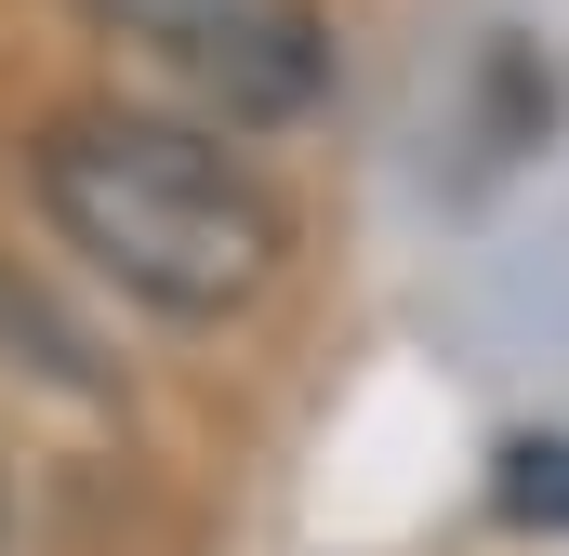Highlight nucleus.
Returning a JSON list of instances; mask_svg holds the SVG:
<instances>
[{"label": "nucleus", "mask_w": 569, "mask_h": 556, "mask_svg": "<svg viewBox=\"0 0 569 556\" xmlns=\"http://www.w3.org/2000/svg\"><path fill=\"white\" fill-rule=\"evenodd\" d=\"M27 186L53 239L159 318H239L291 252L279 186L159 107H53L27 146Z\"/></svg>", "instance_id": "nucleus-1"}, {"label": "nucleus", "mask_w": 569, "mask_h": 556, "mask_svg": "<svg viewBox=\"0 0 569 556\" xmlns=\"http://www.w3.org/2000/svg\"><path fill=\"white\" fill-rule=\"evenodd\" d=\"M107 40L159 53L226 120H305L331 93V13L318 0H80Z\"/></svg>", "instance_id": "nucleus-2"}, {"label": "nucleus", "mask_w": 569, "mask_h": 556, "mask_svg": "<svg viewBox=\"0 0 569 556\" xmlns=\"http://www.w3.org/2000/svg\"><path fill=\"white\" fill-rule=\"evenodd\" d=\"M503 504H517V517H569V450H517Z\"/></svg>", "instance_id": "nucleus-3"}]
</instances>
